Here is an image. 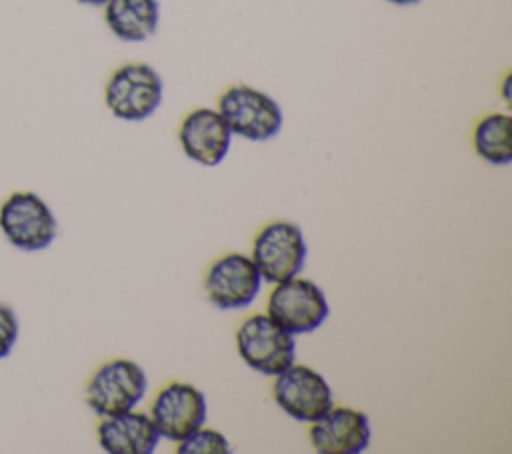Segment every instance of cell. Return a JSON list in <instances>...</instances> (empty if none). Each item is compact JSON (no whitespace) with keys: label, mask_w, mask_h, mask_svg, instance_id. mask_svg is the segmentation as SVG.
<instances>
[{"label":"cell","mask_w":512,"mask_h":454,"mask_svg":"<svg viewBox=\"0 0 512 454\" xmlns=\"http://www.w3.org/2000/svg\"><path fill=\"white\" fill-rule=\"evenodd\" d=\"M218 112L232 134L250 142L272 140L284 122L280 104L266 92L246 84L226 88L218 98Z\"/></svg>","instance_id":"cell-2"},{"label":"cell","mask_w":512,"mask_h":454,"mask_svg":"<svg viewBox=\"0 0 512 454\" xmlns=\"http://www.w3.org/2000/svg\"><path fill=\"white\" fill-rule=\"evenodd\" d=\"M306 240L298 224L274 220L258 230L252 242V262L262 282L278 284L294 278L306 264Z\"/></svg>","instance_id":"cell-4"},{"label":"cell","mask_w":512,"mask_h":454,"mask_svg":"<svg viewBox=\"0 0 512 454\" xmlns=\"http://www.w3.org/2000/svg\"><path fill=\"white\" fill-rule=\"evenodd\" d=\"M206 414L208 406L204 394L186 382L166 384L156 394L150 408V420L160 438L176 444L204 426Z\"/></svg>","instance_id":"cell-9"},{"label":"cell","mask_w":512,"mask_h":454,"mask_svg":"<svg viewBox=\"0 0 512 454\" xmlns=\"http://www.w3.org/2000/svg\"><path fill=\"white\" fill-rule=\"evenodd\" d=\"M176 452L178 454H226L230 452V442L222 432L200 426L190 436L178 442Z\"/></svg>","instance_id":"cell-16"},{"label":"cell","mask_w":512,"mask_h":454,"mask_svg":"<svg viewBox=\"0 0 512 454\" xmlns=\"http://www.w3.org/2000/svg\"><path fill=\"white\" fill-rule=\"evenodd\" d=\"M96 434L100 448L108 454H152L160 440L150 416L134 408L104 416Z\"/></svg>","instance_id":"cell-13"},{"label":"cell","mask_w":512,"mask_h":454,"mask_svg":"<svg viewBox=\"0 0 512 454\" xmlns=\"http://www.w3.org/2000/svg\"><path fill=\"white\" fill-rule=\"evenodd\" d=\"M510 80H512V76L506 74V78H504V82H502V98H504L506 102H510Z\"/></svg>","instance_id":"cell-18"},{"label":"cell","mask_w":512,"mask_h":454,"mask_svg":"<svg viewBox=\"0 0 512 454\" xmlns=\"http://www.w3.org/2000/svg\"><path fill=\"white\" fill-rule=\"evenodd\" d=\"M272 396L282 412L300 422L316 420L334 404L326 378L304 364H290L276 374Z\"/></svg>","instance_id":"cell-8"},{"label":"cell","mask_w":512,"mask_h":454,"mask_svg":"<svg viewBox=\"0 0 512 454\" xmlns=\"http://www.w3.org/2000/svg\"><path fill=\"white\" fill-rule=\"evenodd\" d=\"M104 20L122 42H144L154 36L160 22L158 0H108Z\"/></svg>","instance_id":"cell-14"},{"label":"cell","mask_w":512,"mask_h":454,"mask_svg":"<svg viewBox=\"0 0 512 454\" xmlns=\"http://www.w3.org/2000/svg\"><path fill=\"white\" fill-rule=\"evenodd\" d=\"M232 136L226 120L214 108L188 112L178 128L182 152L202 166H218L230 150Z\"/></svg>","instance_id":"cell-12"},{"label":"cell","mask_w":512,"mask_h":454,"mask_svg":"<svg viewBox=\"0 0 512 454\" xmlns=\"http://www.w3.org/2000/svg\"><path fill=\"white\" fill-rule=\"evenodd\" d=\"M146 372L128 358L104 362L88 380L84 400L88 408L104 418L132 410L146 394Z\"/></svg>","instance_id":"cell-7"},{"label":"cell","mask_w":512,"mask_h":454,"mask_svg":"<svg viewBox=\"0 0 512 454\" xmlns=\"http://www.w3.org/2000/svg\"><path fill=\"white\" fill-rule=\"evenodd\" d=\"M266 314L280 328L292 336H298L318 330L326 322L330 306L318 284L308 278L294 276L278 282L272 288Z\"/></svg>","instance_id":"cell-5"},{"label":"cell","mask_w":512,"mask_h":454,"mask_svg":"<svg viewBox=\"0 0 512 454\" xmlns=\"http://www.w3.org/2000/svg\"><path fill=\"white\" fill-rule=\"evenodd\" d=\"M262 286L260 272L250 256L228 252L216 258L204 278L208 300L220 310H238L250 306Z\"/></svg>","instance_id":"cell-10"},{"label":"cell","mask_w":512,"mask_h":454,"mask_svg":"<svg viewBox=\"0 0 512 454\" xmlns=\"http://www.w3.org/2000/svg\"><path fill=\"white\" fill-rule=\"evenodd\" d=\"M390 4H396V6H412V4H418L422 0H386Z\"/></svg>","instance_id":"cell-19"},{"label":"cell","mask_w":512,"mask_h":454,"mask_svg":"<svg viewBox=\"0 0 512 454\" xmlns=\"http://www.w3.org/2000/svg\"><path fill=\"white\" fill-rule=\"evenodd\" d=\"M476 154L494 166L512 162V116L506 112L484 114L472 134Z\"/></svg>","instance_id":"cell-15"},{"label":"cell","mask_w":512,"mask_h":454,"mask_svg":"<svg viewBox=\"0 0 512 454\" xmlns=\"http://www.w3.org/2000/svg\"><path fill=\"white\" fill-rule=\"evenodd\" d=\"M164 84L154 66L128 62L118 66L106 82L104 104L110 114L124 122H142L162 104Z\"/></svg>","instance_id":"cell-1"},{"label":"cell","mask_w":512,"mask_h":454,"mask_svg":"<svg viewBox=\"0 0 512 454\" xmlns=\"http://www.w3.org/2000/svg\"><path fill=\"white\" fill-rule=\"evenodd\" d=\"M308 438L320 454H360L370 446L372 428L362 410L332 404L310 422Z\"/></svg>","instance_id":"cell-11"},{"label":"cell","mask_w":512,"mask_h":454,"mask_svg":"<svg viewBox=\"0 0 512 454\" xmlns=\"http://www.w3.org/2000/svg\"><path fill=\"white\" fill-rule=\"evenodd\" d=\"M0 230L14 248L40 252L54 242L58 222L38 194L16 190L0 204Z\"/></svg>","instance_id":"cell-3"},{"label":"cell","mask_w":512,"mask_h":454,"mask_svg":"<svg viewBox=\"0 0 512 454\" xmlns=\"http://www.w3.org/2000/svg\"><path fill=\"white\" fill-rule=\"evenodd\" d=\"M80 4H88V6H104L108 0H78Z\"/></svg>","instance_id":"cell-20"},{"label":"cell","mask_w":512,"mask_h":454,"mask_svg":"<svg viewBox=\"0 0 512 454\" xmlns=\"http://www.w3.org/2000/svg\"><path fill=\"white\" fill-rule=\"evenodd\" d=\"M236 350L248 368L276 376L294 364L296 340L268 314H254L238 326Z\"/></svg>","instance_id":"cell-6"},{"label":"cell","mask_w":512,"mask_h":454,"mask_svg":"<svg viewBox=\"0 0 512 454\" xmlns=\"http://www.w3.org/2000/svg\"><path fill=\"white\" fill-rule=\"evenodd\" d=\"M18 332L20 324L16 312L8 304L0 302V360L12 352L18 340Z\"/></svg>","instance_id":"cell-17"}]
</instances>
